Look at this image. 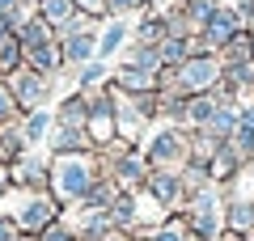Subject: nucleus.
<instances>
[{"label": "nucleus", "mask_w": 254, "mask_h": 241, "mask_svg": "<svg viewBox=\"0 0 254 241\" xmlns=\"http://www.w3.org/2000/svg\"><path fill=\"white\" fill-rule=\"evenodd\" d=\"M115 4H119V9H127V4H136V0H115Z\"/></svg>", "instance_id": "1a4fd4ad"}, {"label": "nucleus", "mask_w": 254, "mask_h": 241, "mask_svg": "<svg viewBox=\"0 0 254 241\" xmlns=\"http://www.w3.org/2000/svg\"><path fill=\"white\" fill-rule=\"evenodd\" d=\"M43 127H47V119H43V115H38V119H30V127H26V131H30V140H34V135H43Z\"/></svg>", "instance_id": "0eeeda50"}, {"label": "nucleus", "mask_w": 254, "mask_h": 241, "mask_svg": "<svg viewBox=\"0 0 254 241\" xmlns=\"http://www.w3.org/2000/svg\"><path fill=\"white\" fill-rule=\"evenodd\" d=\"M60 186L68 190V195H76V190L85 186V170H81V165H76V161H68V170L60 174Z\"/></svg>", "instance_id": "f257e3e1"}, {"label": "nucleus", "mask_w": 254, "mask_h": 241, "mask_svg": "<svg viewBox=\"0 0 254 241\" xmlns=\"http://www.w3.org/2000/svg\"><path fill=\"white\" fill-rule=\"evenodd\" d=\"M4 110H9V102H4V93H0V115H4Z\"/></svg>", "instance_id": "6e6552de"}, {"label": "nucleus", "mask_w": 254, "mask_h": 241, "mask_svg": "<svg viewBox=\"0 0 254 241\" xmlns=\"http://www.w3.org/2000/svg\"><path fill=\"white\" fill-rule=\"evenodd\" d=\"M68 55H76V60L89 55V38H72V43H68Z\"/></svg>", "instance_id": "423d86ee"}, {"label": "nucleus", "mask_w": 254, "mask_h": 241, "mask_svg": "<svg viewBox=\"0 0 254 241\" xmlns=\"http://www.w3.org/2000/svg\"><path fill=\"white\" fill-rule=\"evenodd\" d=\"M47 13H51L55 21H60V17H68V0H47Z\"/></svg>", "instance_id": "39448f33"}, {"label": "nucleus", "mask_w": 254, "mask_h": 241, "mask_svg": "<svg viewBox=\"0 0 254 241\" xmlns=\"http://www.w3.org/2000/svg\"><path fill=\"white\" fill-rule=\"evenodd\" d=\"M233 26H237V17L216 13V17H212V38H229V34H233Z\"/></svg>", "instance_id": "f03ea898"}, {"label": "nucleus", "mask_w": 254, "mask_h": 241, "mask_svg": "<svg viewBox=\"0 0 254 241\" xmlns=\"http://www.w3.org/2000/svg\"><path fill=\"white\" fill-rule=\"evenodd\" d=\"M85 4H98V0H85Z\"/></svg>", "instance_id": "9d476101"}, {"label": "nucleus", "mask_w": 254, "mask_h": 241, "mask_svg": "<svg viewBox=\"0 0 254 241\" xmlns=\"http://www.w3.org/2000/svg\"><path fill=\"white\" fill-rule=\"evenodd\" d=\"M119 38H123V26H110V30H106V43H102V55H106V51H115V47H119Z\"/></svg>", "instance_id": "20e7f679"}, {"label": "nucleus", "mask_w": 254, "mask_h": 241, "mask_svg": "<svg viewBox=\"0 0 254 241\" xmlns=\"http://www.w3.org/2000/svg\"><path fill=\"white\" fill-rule=\"evenodd\" d=\"M21 98H26V102H38V98H43V85H38L34 76H30V80H21Z\"/></svg>", "instance_id": "7ed1b4c3"}]
</instances>
